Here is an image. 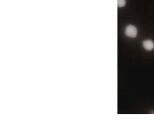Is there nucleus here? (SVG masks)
Returning a JSON list of instances; mask_svg holds the SVG:
<instances>
[{
  "instance_id": "nucleus-1",
  "label": "nucleus",
  "mask_w": 154,
  "mask_h": 122,
  "mask_svg": "<svg viewBox=\"0 0 154 122\" xmlns=\"http://www.w3.org/2000/svg\"><path fill=\"white\" fill-rule=\"evenodd\" d=\"M125 34L126 36L129 37L135 38L137 37V30L136 27L132 25H128L125 30Z\"/></svg>"
},
{
  "instance_id": "nucleus-3",
  "label": "nucleus",
  "mask_w": 154,
  "mask_h": 122,
  "mask_svg": "<svg viewBox=\"0 0 154 122\" xmlns=\"http://www.w3.org/2000/svg\"><path fill=\"white\" fill-rule=\"evenodd\" d=\"M126 2L125 0H118V7L119 8H122L125 6Z\"/></svg>"
},
{
  "instance_id": "nucleus-2",
  "label": "nucleus",
  "mask_w": 154,
  "mask_h": 122,
  "mask_svg": "<svg viewBox=\"0 0 154 122\" xmlns=\"http://www.w3.org/2000/svg\"><path fill=\"white\" fill-rule=\"evenodd\" d=\"M142 44L144 48L148 51L152 50L154 48V43L152 40H144Z\"/></svg>"
}]
</instances>
